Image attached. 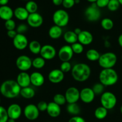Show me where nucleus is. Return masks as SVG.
Returning a JSON list of instances; mask_svg holds the SVG:
<instances>
[{
    "instance_id": "f257e3e1",
    "label": "nucleus",
    "mask_w": 122,
    "mask_h": 122,
    "mask_svg": "<svg viewBox=\"0 0 122 122\" xmlns=\"http://www.w3.org/2000/svg\"><path fill=\"white\" fill-rule=\"evenodd\" d=\"M21 89L16 81L7 80L0 86V92L7 98H14L20 95Z\"/></svg>"
},
{
    "instance_id": "f03ea898",
    "label": "nucleus",
    "mask_w": 122,
    "mask_h": 122,
    "mask_svg": "<svg viewBox=\"0 0 122 122\" xmlns=\"http://www.w3.org/2000/svg\"><path fill=\"white\" fill-rule=\"evenodd\" d=\"M91 74L90 67L85 63H81L76 64L71 69V75L77 82H83L89 78Z\"/></svg>"
},
{
    "instance_id": "7ed1b4c3",
    "label": "nucleus",
    "mask_w": 122,
    "mask_h": 122,
    "mask_svg": "<svg viewBox=\"0 0 122 122\" xmlns=\"http://www.w3.org/2000/svg\"><path fill=\"white\" fill-rule=\"evenodd\" d=\"M119 76L117 71L113 69H103L100 73V83L104 86H110L117 82Z\"/></svg>"
},
{
    "instance_id": "20e7f679",
    "label": "nucleus",
    "mask_w": 122,
    "mask_h": 122,
    "mask_svg": "<svg viewBox=\"0 0 122 122\" xmlns=\"http://www.w3.org/2000/svg\"><path fill=\"white\" fill-rule=\"evenodd\" d=\"M117 61V56L112 52H108L101 55L98 64L102 69H113Z\"/></svg>"
},
{
    "instance_id": "39448f33",
    "label": "nucleus",
    "mask_w": 122,
    "mask_h": 122,
    "mask_svg": "<svg viewBox=\"0 0 122 122\" xmlns=\"http://www.w3.org/2000/svg\"><path fill=\"white\" fill-rule=\"evenodd\" d=\"M52 20L55 25L60 27L66 26L69 22V15L64 10H57L54 13Z\"/></svg>"
},
{
    "instance_id": "423d86ee",
    "label": "nucleus",
    "mask_w": 122,
    "mask_h": 122,
    "mask_svg": "<svg viewBox=\"0 0 122 122\" xmlns=\"http://www.w3.org/2000/svg\"><path fill=\"white\" fill-rule=\"evenodd\" d=\"M100 101L101 106L108 110L113 109L116 106L117 98L113 93L107 91L101 95Z\"/></svg>"
},
{
    "instance_id": "0eeeda50",
    "label": "nucleus",
    "mask_w": 122,
    "mask_h": 122,
    "mask_svg": "<svg viewBox=\"0 0 122 122\" xmlns=\"http://www.w3.org/2000/svg\"><path fill=\"white\" fill-rule=\"evenodd\" d=\"M85 15L89 21H96L101 17V11L97 5L96 3H92L85 11Z\"/></svg>"
},
{
    "instance_id": "6e6552de",
    "label": "nucleus",
    "mask_w": 122,
    "mask_h": 122,
    "mask_svg": "<svg viewBox=\"0 0 122 122\" xmlns=\"http://www.w3.org/2000/svg\"><path fill=\"white\" fill-rule=\"evenodd\" d=\"M15 65L20 71H26L32 67V60L27 56L21 55L17 58Z\"/></svg>"
},
{
    "instance_id": "1a4fd4ad",
    "label": "nucleus",
    "mask_w": 122,
    "mask_h": 122,
    "mask_svg": "<svg viewBox=\"0 0 122 122\" xmlns=\"http://www.w3.org/2000/svg\"><path fill=\"white\" fill-rule=\"evenodd\" d=\"M39 110H38L37 106L29 104L27 105L24 108L23 113L25 117L29 120H35L38 118L39 116Z\"/></svg>"
},
{
    "instance_id": "9d476101",
    "label": "nucleus",
    "mask_w": 122,
    "mask_h": 122,
    "mask_svg": "<svg viewBox=\"0 0 122 122\" xmlns=\"http://www.w3.org/2000/svg\"><path fill=\"white\" fill-rule=\"evenodd\" d=\"M74 52L71 49V45H65L61 46L58 52L59 59L62 62L69 61L72 58Z\"/></svg>"
},
{
    "instance_id": "9b49d317",
    "label": "nucleus",
    "mask_w": 122,
    "mask_h": 122,
    "mask_svg": "<svg viewBox=\"0 0 122 122\" xmlns=\"http://www.w3.org/2000/svg\"><path fill=\"white\" fill-rule=\"evenodd\" d=\"M65 97L68 104L76 103L80 100V91L76 87H70L65 92Z\"/></svg>"
},
{
    "instance_id": "f8f14e48",
    "label": "nucleus",
    "mask_w": 122,
    "mask_h": 122,
    "mask_svg": "<svg viewBox=\"0 0 122 122\" xmlns=\"http://www.w3.org/2000/svg\"><path fill=\"white\" fill-rule=\"evenodd\" d=\"M56 54V48L51 45H45L42 46L40 52L41 57L47 60H51L54 58Z\"/></svg>"
},
{
    "instance_id": "ddd939ff",
    "label": "nucleus",
    "mask_w": 122,
    "mask_h": 122,
    "mask_svg": "<svg viewBox=\"0 0 122 122\" xmlns=\"http://www.w3.org/2000/svg\"><path fill=\"white\" fill-rule=\"evenodd\" d=\"M27 22L29 26L33 28H38L42 25L44 22L43 17L38 13L29 14L27 19Z\"/></svg>"
},
{
    "instance_id": "4468645a",
    "label": "nucleus",
    "mask_w": 122,
    "mask_h": 122,
    "mask_svg": "<svg viewBox=\"0 0 122 122\" xmlns=\"http://www.w3.org/2000/svg\"><path fill=\"white\" fill-rule=\"evenodd\" d=\"M13 45L19 50H23L29 45L28 39L24 34L18 33L16 36L13 39Z\"/></svg>"
},
{
    "instance_id": "2eb2a0df",
    "label": "nucleus",
    "mask_w": 122,
    "mask_h": 122,
    "mask_svg": "<svg viewBox=\"0 0 122 122\" xmlns=\"http://www.w3.org/2000/svg\"><path fill=\"white\" fill-rule=\"evenodd\" d=\"M95 94L92 88H84L80 91V99L86 104L91 103L95 99Z\"/></svg>"
},
{
    "instance_id": "dca6fc26",
    "label": "nucleus",
    "mask_w": 122,
    "mask_h": 122,
    "mask_svg": "<svg viewBox=\"0 0 122 122\" xmlns=\"http://www.w3.org/2000/svg\"><path fill=\"white\" fill-rule=\"evenodd\" d=\"M9 119L17 120L19 119L22 113L21 107L17 104H12L7 109Z\"/></svg>"
},
{
    "instance_id": "f3484780",
    "label": "nucleus",
    "mask_w": 122,
    "mask_h": 122,
    "mask_svg": "<svg viewBox=\"0 0 122 122\" xmlns=\"http://www.w3.org/2000/svg\"><path fill=\"white\" fill-rule=\"evenodd\" d=\"M64 78V73L60 69H54L48 74V80L50 82L57 84L63 81Z\"/></svg>"
},
{
    "instance_id": "a211bd4d",
    "label": "nucleus",
    "mask_w": 122,
    "mask_h": 122,
    "mask_svg": "<svg viewBox=\"0 0 122 122\" xmlns=\"http://www.w3.org/2000/svg\"><path fill=\"white\" fill-rule=\"evenodd\" d=\"M16 81L21 88L29 86L31 83L30 75L26 71H21L17 75Z\"/></svg>"
},
{
    "instance_id": "6ab92c4d",
    "label": "nucleus",
    "mask_w": 122,
    "mask_h": 122,
    "mask_svg": "<svg viewBox=\"0 0 122 122\" xmlns=\"http://www.w3.org/2000/svg\"><path fill=\"white\" fill-rule=\"evenodd\" d=\"M77 37L78 42L83 45H90L94 40L92 34L87 30H82L77 35Z\"/></svg>"
},
{
    "instance_id": "aec40b11",
    "label": "nucleus",
    "mask_w": 122,
    "mask_h": 122,
    "mask_svg": "<svg viewBox=\"0 0 122 122\" xmlns=\"http://www.w3.org/2000/svg\"><path fill=\"white\" fill-rule=\"evenodd\" d=\"M61 106H58L54 102H50L48 104L47 112L48 114L52 118H56L59 116L61 114Z\"/></svg>"
},
{
    "instance_id": "412c9836",
    "label": "nucleus",
    "mask_w": 122,
    "mask_h": 122,
    "mask_svg": "<svg viewBox=\"0 0 122 122\" xmlns=\"http://www.w3.org/2000/svg\"><path fill=\"white\" fill-rule=\"evenodd\" d=\"M31 84L36 87H40L44 85L45 82V77L44 75L38 71L33 72L30 75Z\"/></svg>"
},
{
    "instance_id": "4be33fe9",
    "label": "nucleus",
    "mask_w": 122,
    "mask_h": 122,
    "mask_svg": "<svg viewBox=\"0 0 122 122\" xmlns=\"http://www.w3.org/2000/svg\"><path fill=\"white\" fill-rule=\"evenodd\" d=\"M14 15V11L11 7L7 5L1 6L0 7V18L2 20H7L12 19Z\"/></svg>"
},
{
    "instance_id": "5701e85b",
    "label": "nucleus",
    "mask_w": 122,
    "mask_h": 122,
    "mask_svg": "<svg viewBox=\"0 0 122 122\" xmlns=\"http://www.w3.org/2000/svg\"><path fill=\"white\" fill-rule=\"evenodd\" d=\"M29 13H28L25 7H19L15 8L14 11V15L17 19L21 21L27 20Z\"/></svg>"
},
{
    "instance_id": "b1692460",
    "label": "nucleus",
    "mask_w": 122,
    "mask_h": 122,
    "mask_svg": "<svg viewBox=\"0 0 122 122\" xmlns=\"http://www.w3.org/2000/svg\"><path fill=\"white\" fill-rule=\"evenodd\" d=\"M63 34V30L61 27L56 25L51 26L48 31L49 36L52 39H59Z\"/></svg>"
},
{
    "instance_id": "393cba45",
    "label": "nucleus",
    "mask_w": 122,
    "mask_h": 122,
    "mask_svg": "<svg viewBox=\"0 0 122 122\" xmlns=\"http://www.w3.org/2000/svg\"><path fill=\"white\" fill-rule=\"evenodd\" d=\"M63 38L67 44H71V45L78 41V37L74 31H67L64 33Z\"/></svg>"
},
{
    "instance_id": "a878e982",
    "label": "nucleus",
    "mask_w": 122,
    "mask_h": 122,
    "mask_svg": "<svg viewBox=\"0 0 122 122\" xmlns=\"http://www.w3.org/2000/svg\"><path fill=\"white\" fill-rule=\"evenodd\" d=\"M20 95L25 99H31L35 95V91L31 87H26L21 88Z\"/></svg>"
},
{
    "instance_id": "bb28decb",
    "label": "nucleus",
    "mask_w": 122,
    "mask_h": 122,
    "mask_svg": "<svg viewBox=\"0 0 122 122\" xmlns=\"http://www.w3.org/2000/svg\"><path fill=\"white\" fill-rule=\"evenodd\" d=\"M29 49L30 51L33 54H39L41 52L42 46L40 42L38 41H32L30 42L29 43Z\"/></svg>"
},
{
    "instance_id": "cd10ccee",
    "label": "nucleus",
    "mask_w": 122,
    "mask_h": 122,
    "mask_svg": "<svg viewBox=\"0 0 122 122\" xmlns=\"http://www.w3.org/2000/svg\"><path fill=\"white\" fill-rule=\"evenodd\" d=\"M108 114V110L102 106L97 107L94 112L95 117L98 120H102L107 117Z\"/></svg>"
},
{
    "instance_id": "c85d7f7f",
    "label": "nucleus",
    "mask_w": 122,
    "mask_h": 122,
    "mask_svg": "<svg viewBox=\"0 0 122 122\" xmlns=\"http://www.w3.org/2000/svg\"><path fill=\"white\" fill-rule=\"evenodd\" d=\"M100 54L99 53L97 50L95 49H90L88 50L86 53V57L88 58V60L91 61H98L100 58Z\"/></svg>"
},
{
    "instance_id": "c756f323",
    "label": "nucleus",
    "mask_w": 122,
    "mask_h": 122,
    "mask_svg": "<svg viewBox=\"0 0 122 122\" xmlns=\"http://www.w3.org/2000/svg\"><path fill=\"white\" fill-rule=\"evenodd\" d=\"M66 109L68 113L73 115V116H77L81 112V108L77 104V103L68 104Z\"/></svg>"
},
{
    "instance_id": "7c9ffc66",
    "label": "nucleus",
    "mask_w": 122,
    "mask_h": 122,
    "mask_svg": "<svg viewBox=\"0 0 122 122\" xmlns=\"http://www.w3.org/2000/svg\"><path fill=\"white\" fill-rule=\"evenodd\" d=\"M101 25L103 29L106 30H110L113 28L114 22L110 18H104L101 20Z\"/></svg>"
},
{
    "instance_id": "2f4dec72",
    "label": "nucleus",
    "mask_w": 122,
    "mask_h": 122,
    "mask_svg": "<svg viewBox=\"0 0 122 122\" xmlns=\"http://www.w3.org/2000/svg\"><path fill=\"white\" fill-rule=\"evenodd\" d=\"M45 65V60L42 57H38L32 60V66L36 69H42Z\"/></svg>"
},
{
    "instance_id": "473e14b6",
    "label": "nucleus",
    "mask_w": 122,
    "mask_h": 122,
    "mask_svg": "<svg viewBox=\"0 0 122 122\" xmlns=\"http://www.w3.org/2000/svg\"><path fill=\"white\" fill-rule=\"evenodd\" d=\"M25 8L26 10L28 11L29 14H32V13H37L38 6L36 2L33 1H29L27 2L25 5Z\"/></svg>"
},
{
    "instance_id": "72a5a7b5",
    "label": "nucleus",
    "mask_w": 122,
    "mask_h": 122,
    "mask_svg": "<svg viewBox=\"0 0 122 122\" xmlns=\"http://www.w3.org/2000/svg\"><path fill=\"white\" fill-rule=\"evenodd\" d=\"M53 102L60 106H64L67 102L65 95L61 94H56L53 97Z\"/></svg>"
},
{
    "instance_id": "f704fd0d",
    "label": "nucleus",
    "mask_w": 122,
    "mask_h": 122,
    "mask_svg": "<svg viewBox=\"0 0 122 122\" xmlns=\"http://www.w3.org/2000/svg\"><path fill=\"white\" fill-rule=\"evenodd\" d=\"M120 3L118 0H110L107 8L111 11H116L120 7Z\"/></svg>"
},
{
    "instance_id": "c9c22d12",
    "label": "nucleus",
    "mask_w": 122,
    "mask_h": 122,
    "mask_svg": "<svg viewBox=\"0 0 122 122\" xmlns=\"http://www.w3.org/2000/svg\"><path fill=\"white\" fill-rule=\"evenodd\" d=\"M71 47L74 54H82L84 50L83 45L79 42H76L72 44V45H71Z\"/></svg>"
},
{
    "instance_id": "e433bc0d",
    "label": "nucleus",
    "mask_w": 122,
    "mask_h": 122,
    "mask_svg": "<svg viewBox=\"0 0 122 122\" xmlns=\"http://www.w3.org/2000/svg\"><path fill=\"white\" fill-rule=\"evenodd\" d=\"M92 90L94 91V93H95V95H100L101 94L102 95L103 94V91L104 89V86L101 83H97L93 86L92 87Z\"/></svg>"
},
{
    "instance_id": "4c0bfd02",
    "label": "nucleus",
    "mask_w": 122,
    "mask_h": 122,
    "mask_svg": "<svg viewBox=\"0 0 122 122\" xmlns=\"http://www.w3.org/2000/svg\"><path fill=\"white\" fill-rule=\"evenodd\" d=\"M8 119L7 109L0 106V122H7Z\"/></svg>"
},
{
    "instance_id": "58836bf2",
    "label": "nucleus",
    "mask_w": 122,
    "mask_h": 122,
    "mask_svg": "<svg viewBox=\"0 0 122 122\" xmlns=\"http://www.w3.org/2000/svg\"><path fill=\"white\" fill-rule=\"evenodd\" d=\"M60 69L63 73H68L71 70L72 67H71V63L69 61H65L62 62V63L60 65Z\"/></svg>"
},
{
    "instance_id": "ea45409f",
    "label": "nucleus",
    "mask_w": 122,
    "mask_h": 122,
    "mask_svg": "<svg viewBox=\"0 0 122 122\" xmlns=\"http://www.w3.org/2000/svg\"><path fill=\"white\" fill-rule=\"evenodd\" d=\"M16 25H15V23L13 19H10L5 21V27L6 29L8 30H15Z\"/></svg>"
},
{
    "instance_id": "a19ab883",
    "label": "nucleus",
    "mask_w": 122,
    "mask_h": 122,
    "mask_svg": "<svg viewBox=\"0 0 122 122\" xmlns=\"http://www.w3.org/2000/svg\"><path fill=\"white\" fill-rule=\"evenodd\" d=\"M75 4V0H63L62 5L65 8L69 9L72 8Z\"/></svg>"
},
{
    "instance_id": "79ce46f5",
    "label": "nucleus",
    "mask_w": 122,
    "mask_h": 122,
    "mask_svg": "<svg viewBox=\"0 0 122 122\" xmlns=\"http://www.w3.org/2000/svg\"><path fill=\"white\" fill-rule=\"evenodd\" d=\"M28 29V27L25 24H20L19 26L17 27L16 30H15L17 31V33H19V34H24L26 31Z\"/></svg>"
},
{
    "instance_id": "37998d69",
    "label": "nucleus",
    "mask_w": 122,
    "mask_h": 122,
    "mask_svg": "<svg viewBox=\"0 0 122 122\" xmlns=\"http://www.w3.org/2000/svg\"><path fill=\"white\" fill-rule=\"evenodd\" d=\"M48 104V103L46 102L45 101H41L38 102L37 107H38L39 112H45L47 110Z\"/></svg>"
},
{
    "instance_id": "c03bdc74",
    "label": "nucleus",
    "mask_w": 122,
    "mask_h": 122,
    "mask_svg": "<svg viewBox=\"0 0 122 122\" xmlns=\"http://www.w3.org/2000/svg\"><path fill=\"white\" fill-rule=\"evenodd\" d=\"M109 1L110 0H97L95 3L99 8H104V7H107Z\"/></svg>"
},
{
    "instance_id": "a18cd8bd",
    "label": "nucleus",
    "mask_w": 122,
    "mask_h": 122,
    "mask_svg": "<svg viewBox=\"0 0 122 122\" xmlns=\"http://www.w3.org/2000/svg\"><path fill=\"white\" fill-rule=\"evenodd\" d=\"M68 122H86L85 120L83 117L79 116H75L69 119Z\"/></svg>"
},
{
    "instance_id": "49530a36",
    "label": "nucleus",
    "mask_w": 122,
    "mask_h": 122,
    "mask_svg": "<svg viewBox=\"0 0 122 122\" xmlns=\"http://www.w3.org/2000/svg\"><path fill=\"white\" fill-rule=\"evenodd\" d=\"M7 36H8L9 38H11V39H13L15 36H16V35L18 34V33L15 30H13L7 31Z\"/></svg>"
},
{
    "instance_id": "de8ad7c7",
    "label": "nucleus",
    "mask_w": 122,
    "mask_h": 122,
    "mask_svg": "<svg viewBox=\"0 0 122 122\" xmlns=\"http://www.w3.org/2000/svg\"><path fill=\"white\" fill-rule=\"evenodd\" d=\"M52 3L56 6H59L62 5L63 2V0H52Z\"/></svg>"
},
{
    "instance_id": "09e8293b",
    "label": "nucleus",
    "mask_w": 122,
    "mask_h": 122,
    "mask_svg": "<svg viewBox=\"0 0 122 122\" xmlns=\"http://www.w3.org/2000/svg\"><path fill=\"white\" fill-rule=\"evenodd\" d=\"M8 2H9V0H0V5H7V4L8 3Z\"/></svg>"
},
{
    "instance_id": "8fccbe9b",
    "label": "nucleus",
    "mask_w": 122,
    "mask_h": 122,
    "mask_svg": "<svg viewBox=\"0 0 122 122\" xmlns=\"http://www.w3.org/2000/svg\"><path fill=\"white\" fill-rule=\"evenodd\" d=\"M118 43H119L120 47L122 48V34L120 35L118 38Z\"/></svg>"
},
{
    "instance_id": "3c124183",
    "label": "nucleus",
    "mask_w": 122,
    "mask_h": 122,
    "mask_svg": "<svg viewBox=\"0 0 122 122\" xmlns=\"http://www.w3.org/2000/svg\"><path fill=\"white\" fill-rule=\"evenodd\" d=\"M73 31H74V32H75V33H76V35H78L79 34V33H81V32H82V30L80 28H78V27H77V28L75 29Z\"/></svg>"
},
{
    "instance_id": "603ef678",
    "label": "nucleus",
    "mask_w": 122,
    "mask_h": 122,
    "mask_svg": "<svg viewBox=\"0 0 122 122\" xmlns=\"http://www.w3.org/2000/svg\"><path fill=\"white\" fill-rule=\"evenodd\" d=\"M87 1H88V2H91V3L92 4V3H95V2H97V0H87Z\"/></svg>"
},
{
    "instance_id": "864d4df0",
    "label": "nucleus",
    "mask_w": 122,
    "mask_h": 122,
    "mask_svg": "<svg viewBox=\"0 0 122 122\" xmlns=\"http://www.w3.org/2000/svg\"><path fill=\"white\" fill-rule=\"evenodd\" d=\"M7 122H15V120H14V119H8Z\"/></svg>"
},
{
    "instance_id": "5fc2aeb1",
    "label": "nucleus",
    "mask_w": 122,
    "mask_h": 122,
    "mask_svg": "<svg viewBox=\"0 0 122 122\" xmlns=\"http://www.w3.org/2000/svg\"><path fill=\"white\" fill-rule=\"evenodd\" d=\"M119 2V3H120V4L121 5H122V0H118Z\"/></svg>"
},
{
    "instance_id": "6e6d98bb",
    "label": "nucleus",
    "mask_w": 122,
    "mask_h": 122,
    "mask_svg": "<svg viewBox=\"0 0 122 122\" xmlns=\"http://www.w3.org/2000/svg\"><path fill=\"white\" fill-rule=\"evenodd\" d=\"M120 112H121V113L122 114V105L121 107H120Z\"/></svg>"
},
{
    "instance_id": "4d7b16f0",
    "label": "nucleus",
    "mask_w": 122,
    "mask_h": 122,
    "mask_svg": "<svg viewBox=\"0 0 122 122\" xmlns=\"http://www.w3.org/2000/svg\"><path fill=\"white\" fill-rule=\"evenodd\" d=\"M0 104H1V99H0Z\"/></svg>"
},
{
    "instance_id": "13d9d810",
    "label": "nucleus",
    "mask_w": 122,
    "mask_h": 122,
    "mask_svg": "<svg viewBox=\"0 0 122 122\" xmlns=\"http://www.w3.org/2000/svg\"></svg>"
},
{
    "instance_id": "bf43d9fd",
    "label": "nucleus",
    "mask_w": 122,
    "mask_h": 122,
    "mask_svg": "<svg viewBox=\"0 0 122 122\" xmlns=\"http://www.w3.org/2000/svg\"></svg>"
}]
</instances>
